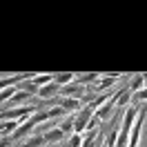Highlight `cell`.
I'll return each instance as SVG.
<instances>
[{
    "mask_svg": "<svg viewBox=\"0 0 147 147\" xmlns=\"http://www.w3.org/2000/svg\"><path fill=\"white\" fill-rule=\"evenodd\" d=\"M145 118H147V105H140V111H138V118L131 127V134H129V143L127 147H138L140 143V131H143V125H145Z\"/></svg>",
    "mask_w": 147,
    "mask_h": 147,
    "instance_id": "obj_1",
    "label": "cell"
},
{
    "mask_svg": "<svg viewBox=\"0 0 147 147\" xmlns=\"http://www.w3.org/2000/svg\"><path fill=\"white\" fill-rule=\"evenodd\" d=\"M120 78H123V76H120V74H107V76H100V80H98V85H96V87H89V94H100L102 89H107V87H114V85L118 83Z\"/></svg>",
    "mask_w": 147,
    "mask_h": 147,
    "instance_id": "obj_2",
    "label": "cell"
},
{
    "mask_svg": "<svg viewBox=\"0 0 147 147\" xmlns=\"http://www.w3.org/2000/svg\"><path fill=\"white\" fill-rule=\"evenodd\" d=\"M58 96H60V87L56 83H49V85H45V87L38 89V98H40V100L49 102V100H54V98H58Z\"/></svg>",
    "mask_w": 147,
    "mask_h": 147,
    "instance_id": "obj_3",
    "label": "cell"
},
{
    "mask_svg": "<svg viewBox=\"0 0 147 147\" xmlns=\"http://www.w3.org/2000/svg\"><path fill=\"white\" fill-rule=\"evenodd\" d=\"M31 78V74H16V76H5V78H0V92H5V89H9V87H16L20 80H27Z\"/></svg>",
    "mask_w": 147,
    "mask_h": 147,
    "instance_id": "obj_4",
    "label": "cell"
},
{
    "mask_svg": "<svg viewBox=\"0 0 147 147\" xmlns=\"http://www.w3.org/2000/svg\"><path fill=\"white\" fill-rule=\"evenodd\" d=\"M114 111H116V98H109V100L105 102V105H102V107H100L98 111H96L94 116H96L98 120H109Z\"/></svg>",
    "mask_w": 147,
    "mask_h": 147,
    "instance_id": "obj_5",
    "label": "cell"
},
{
    "mask_svg": "<svg viewBox=\"0 0 147 147\" xmlns=\"http://www.w3.org/2000/svg\"><path fill=\"white\" fill-rule=\"evenodd\" d=\"M42 138H45V145H54V143H60V140H63L65 134L60 131V127H54V129L42 131Z\"/></svg>",
    "mask_w": 147,
    "mask_h": 147,
    "instance_id": "obj_6",
    "label": "cell"
},
{
    "mask_svg": "<svg viewBox=\"0 0 147 147\" xmlns=\"http://www.w3.org/2000/svg\"><path fill=\"white\" fill-rule=\"evenodd\" d=\"M76 80V74L74 71H63V74H54V83L58 87H67V85H71Z\"/></svg>",
    "mask_w": 147,
    "mask_h": 147,
    "instance_id": "obj_7",
    "label": "cell"
},
{
    "mask_svg": "<svg viewBox=\"0 0 147 147\" xmlns=\"http://www.w3.org/2000/svg\"><path fill=\"white\" fill-rule=\"evenodd\" d=\"M94 80L98 83V80H100V74H96V71H89V74H76V80H74V83L87 87V85L94 83Z\"/></svg>",
    "mask_w": 147,
    "mask_h": 147,
    "instance_id": "obj_8",
    "label": "cell"
},
{
    "mask_svg": "<svg viewBox=\"0 0 147 147\" xmlns=\"http://www.w3.org/2000/svg\"><path fill=\"white\" fill-rule=\"evenodd\" d=\"M143 87H145V78H143V74H134V76L129 78V92L136 94V92H140Z\"/></svg>",
    "mask_w": 147,
    "mask_h": 147,
    "instance_id": "obj_9",
    "label": "cell"
},
{
    "mask_svg": "<svg viewBox=\"0 0 147 147\" xmlns=\"http://www.w3.org/2000/svg\"><path fill=\"white\" fill-rule=\"evenodd\" d=\"M31 83L40 89V87H45V85L54 83V74H38V76H31Z\"/></svg>",
    "mask_w": 147,
    "mask_h": 147,
    "instance_id": "obj_10",
    "label": "cell"
},
{
    "mask_svg": "<svg viewBox=\"0 0 147 147\" xmlns=\"http://www.w3.org/2000/svg\"><path fill=\"white\" fill-rule=\"evenodd\" d=\"M129 105H131V92H129V87H125L120 92V96L116 98V109L118 107H129Z\"/></svg>",
    "mask_w": 147,
    "mask_h": 147,
    "instance_id": "obj_11",
    "label": "cell"
},
{
    "mask_svg": "<svg viewBox=\"0 0 147 147\" xmlns=\"http://www.w3.org/2000/svg\"><path fill=\"white\" fill-rule=\"evenodd\" d=\"M20 147H45V138H42V134H34V136L29 138V140H25Z\"/></svg>",
    "mask_w": 147,
    "mask_h": 147,
    "instance_id": "obj_12",
    "label": "cell"
},
{
    "mask_svg": "<svg viewBox=\"0 0 147 147\" xmlns=\"http://www.w3.org/2000/svg\"><path fill=\"white\" fill-rule=\"evenodd\" d=\"M58 127H60V131H63L65 136H71V134H74V116H67Z\"/></svg>",
    "mask_w": 147,
    "mask_h": 147,
    "instance_id": "obj_13",
    "label": "cell"
},
{
    "mask_svg": "<svg viewBox=\"0 0 147 147\" xmlns=\"http://www.w3.org/2000/svg\"><path fill=\"white\" fill-rule=\"evenodd\" d=\"M20 92H27L29 96H38V87L31 83V78H27V80L20 83Z\"/></svg>",
    "mask_w": 147,
    "mask_h": 147,
    "instance_id": "obj_14",
    "label": "cell"
},
{
    "mask_svg": "<svg viewBox=\"0 0 147 147\" xmlns=\"http://www.w3.org/2000/svg\"><path fill=\"white\" fill-rule=\"evenodd\" d=\"M58 116H60V118L67 116V111H65L60 105H56V107H49V109H47V118H49V120H51V118H58Z\"/></svg>",
    "mask_w": 147,
    "mask_h": 147,
    "instance_id": "obj_15",
    "label": "cell"
},
{
    "mask_svg": "<svg viewBox=\"0 0 147 147\" xmlns=\"http://www.w3.org/2000/svg\"><path fill=\"white\" fill-rule=\"evenodd\" d=\"M83 143H85L83 134H71L69 140H67V147H83Z\"/></svg>",
    "mask_w": 147,
    "mask_h": 147,
    "instance_id": "obj_16",
    "label": "cell"
},
{
    "mask_svg": "<svg viewBox=\"0 0 147 147\" xmlns=\"http://www.w3.org/2000/svg\"><path fill=\"white\" fill-rule=\"evenodd\" d=\"M18 147H20V145H18Z\"/></svg>",
    "mask_w": 147,
    "mask_h": 147,
    "instance_id": "obj_17",
    "label": "cell"
}]
</instances>
